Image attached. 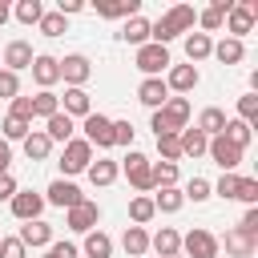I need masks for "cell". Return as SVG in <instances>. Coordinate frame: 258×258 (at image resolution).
<instances>
[{
    "label": "cell",
    "mask_w": 258,
    "mask_h": 258,
    "mask_svg": "<svg viewBox=\"0 0 258 258\" xmlns=\"http://www.w3.org/2000/svg\"><path fill=\"white\" fill-rule=\"evenodd\" d=\"M85 173H89V181H93V185H113V181H117V173H121V165H117L113 157H97Z\"/></svg>",
    "instance_id": "obj_26"
},
{
    "label": "cell",
    "mask_w": 258,
    "mask_h": 258,
    "mask_svg": "<svg viewBox=\"0 0 258 258\" xmlns=\"http://www.w3.org/2000/svg\"><path fill=\"white\" fill-rule=\"evenodd\" d=\"M0 97H4V101L20 97V77H16V73H8V69H0Z\"/></svg>",
    "instance_id": "obj_47"
},
{
    "label": "cell",
    "mask_w": 258,
    "mask_h": 258,
    "mask_svg": "<svg viewBox=\"0 0 258 258\" xmlns=\"http://www.w3.org/2000/svg\"><path fill=\"white\" fill-rule=\"evenodd\" d=\"M177 145H181V157H202L206 145H210V137H206L202 129H189V125H185V129L177 133Z\"/></svg>",
    "instance_id": "obj_25"
},
{
    "label": "cell",
    "mask_w": 258,
    "mask_h": 258,
    "mask_svg": "<svg viewBox=\"0 0 258 258\" xmlns=\"http://www.w3.org/2000/svg\"><path fill=\"white\" fill-rule=\"evenodd\" d=\"M210 52H214V40H210L206 32H189V36H185V56H189V64L210 60Z\"/></svg>",
    "instance_id": "obj_31"
},
{
    "label": "cell",
    "mask_w": 258,
    "mask_h": 258,
    "mask_svg": "<svg viewBox=\"0 0 258 258\" xmlns=\"http://www.w3.org/2000/svg\"><path fill=\"white\" fill-rule=\"evenodd\" d=\"M81 8H85V4H81V0H60V4H56V12H60V16H64V20H69V16H77V12H81Z\"/></svg>",
    "instance_id": "obj_54"
},
{
    "label": "cell",
    "mask_w": 258,
    "mask_h": 258,
    "mask_svg": "<svg viewBox=\"0 0 258 258\" xmlns=\"http://www.w3.org/2000/svg\"><path fill=\"white\" fill-rule=\"evenodd\" d=\"M85 258H113V238L105 230H89L85 234Z\"/></svg>",
    "instance_id": "obj_30"
},
{
    "label": "cell",
    "mask_w": 258,
    "mask_h": 258,
    "mask_svg": "<svg viewBox=\"0 0 258 258\" xmlns=\"http://www.w3.org/2000/svg\"><path fill=\"white\" fill-rule=\"evenodd\" d=\"M117 165H121V173L129 177V185H133L137 194H149V189H153V161H149L145 153L129 149V157H125V161H117Z\"/></svg>",
    "instance_id": "obj_2"
},
{
    "label": "cell",
    "mask_w": 258,
    "mask_h": 258,
    "mask_svg": "<svg viewBox=\"0 0 258 258\" xmlns=\"http://www.w3.org/2000/svg\"><path fill=\"white\" fill-rule=\"evenodd\" d=\"M181 198H185V202H206V198H214V185H210L206 177H189L185 189H181Z\"/></svg>",
    "instance_id": "obj_41"
},
{
    "label": "cell",
    "mask_w": 258,
    "mask_h": 258,
    "mask_svg": "<svg viewBox=\"0 0 258 258\" xmlns=\"http://www.w3.org/2000/svg\"><path fill=\"white\" fill-rule=\"evenodd\" d=\"M20 185H16V177L12 173H0V202H12V194H16Z\"/></svg>",
    "instance_id": "obj_53"
},
{
    "label": "cell",
    "mask_w": 258,
    "mask_h": 258,
    "mask_svg": "<svg viewBox=\"0 0 258 258\" xmlns=\"http://www.w3.org/2000/svg\"><path fill=\"white\" fill-rule=\"evenodd\" d=\"M254 20H258V0H242V4H234L226 12V28H230L234 40H242L246 32H254Z\"/></svg>",
    "instance_id": "obj_5"
},
{
    "label": "cell",
    "mask_w": 258,
    "mask_h": 258,
    "mask_svg": "<svg viewBox=\"0 0 258 258\" xmlns=\"http://www.w3.org/2000/svg\"><path fill=\"white\" fill-rule=\"evenodd\" d=\"M230 8H234V0H214L210 8H202V12H198L202 32H206V36H210V32H218V28L226 24V12H230Z\"/></svg>",
    "instance_id": "obj_22"
},
{
    "label": "cell",
    "mask_w": 258,
    "mask_h": 258,
    "mask_svg": "<svg viewBox=\"0 0 258 258\" xmlns=\"http://www.w3.org/2000/svg\"><path fill=\"white\" fill-rule=\"evenodd\" d=\"M137 101H141L145 109H153V113H157V109L169 101V89H165V81H161V77H145V81L137 85Z\"/></svg>",
    "instance_id": "obj_15"
},
{
    "label": "cell",
    "mask_w": 258,
    "mask_h": 258,
    "mask_svg": "<svg viewBox=\"0 0 258 258\" xmlns=\"http://www.w3.org/2000/svg\"><path fill=\"white\" fill-rule=\"evenodd\" d=\"M234 230H242L246 238H254V242H258V206H246V214H242V222H238Z\"/></svg>",
    "instance_id": "obj_46"
},
{
    "label": "cell",
    "mask_w": 258,
    "mask_h": 258,
    "mask_svg": "<svg viewBox=\"0 0 258 258\" xmlns=\"http://www.w3.org/2000/svg\"><path fill=\"white\" fill-rule=\"evenodd\" d=\"M32 133V121H24V117H4V141L12 145V141H24Z\"/></svg>",
    "instance_id": "obj_39"
},
{
    "label": "cell",
    "mask_w": 258,
    "mask_h": 258,
    "mask_svg": "<svg viewBox=\"0 0 258 258\" xmlns=\"http://www.w3.org/2000/svg\"><path fill=\"white\" fill-rule=\"evenodd\" d=\"M44 137L64 145V141H73V137H77V121H73V117H64V113H52V117L44 121Z\"/></svg>",
    "instance_id": "obj_23"
},
{
    "label": "cell",
    "mask_w": 258,
    "mask_h": 258,
    "mask_svg": "<svg viewBox=\"0 0 258 258\" xmlns=\"http://www.w3.org/2000/svg\"><path fill=\"white\" fill-rule=\"evenodd\" d=\"M60 173L64 177H73V173H85L89 165H93V145L85 141V137H73V141H64V153H60Z\"/></svg>",
    "instance_id": "obj_3"
},
{
    "label": "cell",
    "mask_w": 258,
    "mask_h": 258,
    "mask_svg": "<svg viewBox=\"0 0 258 258\" xmlns=\"http://www.w3.org/2000/svg\"><path fill=\"white\" fill-rule=\"evenodd\" d=\"M234 198H238V202H246V206H258V181H254V177H242Z\"/></svg>",
    "instance_id": "obj_48"
},
{
    "label": "cell",
    "mask_w": 258,
    "mask_h": 258,
    "mask_svg": "<svg viewBox=\"0 0 258 258\" xmlns=\"http://www.w3.org/2000/svg\"><path fill=\"white\" fill-rule=\"evenodd\" d=\"M0 258H28L20 238H0Z\"/></svg>",
    "instance_id": "obj_50"
},
{
    "label": "cell",
    "mask_w": 258,
    "mask_h": 258,
    "mask_svg": "<svg viewBox=\"0 0 258 258\" xmlns=\"http://www.w3.org/2000/svg\"><path fill=\"white\" fill-rule=\"evenodd\" d=\"M48 153H52V141L44 137V129H32L24 137V157L28 161H48Z\"/></svg>",
    "instance_id": "obj_29"
},
{
    "label": "cell",
    "mask_w": 258,
    "mask_h": 258,
    "mask_svg": "<svg viewBox=\"0 0 258 258\" xmlns=\"http://www.w3.org/2000/svg\"><path fill=\"white\" fill-rule=\"evenodd\" d=\"M157 113L165 117V125H169L173 133H181V129L189 125V101H185V97H169V101H165Z\"/></svg>",
    "instance_id": "obj_20"
},
{
    "label": "cell",
    "mask_w": 258,
    "mask_h": 258,
    "mask_svg": "<svg viewBox=\"0 0 258 258\" xmlns=\"http://www.w3.org/2000/svg\"><path fill=\"white\" fill-rule=\"evenodd\" d=\"M8 206H12V214H16L20 222H36V218L44 214V194H36V189H16Z\"/></svg>",
    "instance_id": "obj_13"
},
{
    "label": "cell",
    "mask_w": 258,
    "mask_h": 258,
    "mask_svg": "<svg viewBox=\"0 0 258 258\" xmlns=\"http://www.w3.org/2000/svg\"><path fill=\"white\" fill-rule=\"evenodd\" d=\"M226 121H230V117H226L222 109H214V105H210V109H202V113H198V125H194V129H202L206 137H222Z\"/></svg>",
    "instance_id": "obj_28"
},
{
    "label": "cell",
    "mask_w": 258,
    "mask_h": 258,
    "mask_svg": "<svg viewBox=\"0 0 258 258\" xmlns=\"http://www.w3.org/2000/svg\"><path fill=\"white\" fill-rule=\"evenodd\" d=\"M129 218H133V226H145V222H153V218H157V210H153V198H149V194H137V198L129 202Z\"/></svg>",
    "instance_id": "obj_36"
},
{
    "label": "cell",
    "mask_w": 258,
    "mask_h": 258,
    "mask_svg": "<svg viewBox=\"0 0 258 258\" xmlns=\"http://www.w3.org/2000/svg\"><path fill=\"white\" fill-rule=\"evenodd\" d=\"M12 16H16L20 24H40V16H44V4H40V0H20V4L12 8Z\"/></svg>",
    "instance_id": "obj_38"
},
{
    "label": "cell",
    "mask_w": 258,
    "mask_h": 258,
    "mask_svg": "<svg viewBox=\"0 0 258 258\" xmlns=\"http://www.w3.org/2000/svg\"><path fill=\"white\" fill-rule=\"evenodd\" d=\"M60 113H64V117H73V121H77V117L85 121V117L93 113L89 93H85V89H64V97H60Z\"/></svg>",
    "instance_id": "obj_19"
},
{
    "label": "cell",
    "mask_w": 258,
    "mask_h": 258,
    "mask_svg": "<svg viewBox=\"0 0 258 258\" xmlns=\"http://www.w3.org/2000/svg\"><path fill=\"white\" fill-rule=\"evenodd\" d=\"M149 198H153V210H157V214H177V210L185 206V198H181V189H177V185L157 189V194H149Z\"/></svg>",
    "instance_id": "obj_32"
},
{
    "label": "cell",
    "mask_w": 258,
    "mask_h": 258,
    "mask_svg": "<svg viewBox=\"0 0 258 258\" xmlns=\"http://www.w3.org/2000/svg\"><path fill=\"white\" fill-rule=\"evenodd\" d=\"M121 40H129V44H149V20L145 16H129L125 20V28H121Z\"/></svg>",
    "instance_id": "obj_33"
},
{
    "label": "cell",
    "mask_w": 258,
    "mask_h": 258,
    "mask_svg": "<svg viewBox=\"0 0 258 258\" xmlns=\"http://www.w3.org/2000/svg\"><path fill=\"white\" fill-rule=\"evenodd\" d=\"M121 246H125L129 258H145V254H149V234H145V226H125Z\"/></svg>",
    "instance_id": "obj_27"
},
{
    "label": "cell",
    "mask_w": 258,
    "mask_h": 258,
    "mask_svg": "<svg viewBox=\"0 0 258 258\" xmlns=\"http://www.w3.org/2000/svg\"><path fill=\"white\" fill-rule=\"evenodd\" d=\"M149 250H153L157 258H177V254H181V234H177L173 226H161V230L149 238Z\"/></svg>",
    "instance_id": "obj_17"
},
{
    "label": "cell",
    "mask_w": 258,
    "mask_h": 258,
    "mask_svg": "<svg viewBox=\"0 0 258 258\" xmlns=\"http://www.w3.org/2000/svg\"><path fill=\"white\" fill-rule=\"evenodd\" d=\"M198 81H202L198 64H169V69H165V89H169V97L194 93V89H198Z\"/></svg>",
    "instance_id": "obj_8"
},
{
    "label": "cell",
    "mask_w": 258,
    "mask_h": 258,
    "mask_svg": "<svg viewBox=\"0 0 258 258\" xmlns=\"http://www.w3.org/2000/svg\"><path fill=\"white\" fill-rule=\"evenodd\" d=\"M97 16H105V20L141 16V0H97Z\"/></svg>",
    "instance_id": "obj_18"
},
{
    "label": "cell",
    "mask_w": 258,
    "mask_h": 258,
    "mask_svg": "<svg viewBox=\"0 0 258 258\" xmlns=\"http://www.w3.org/2000/svg\"><path fill=\"white\" fill-rule=\"evenodd\" d=\"M81 250L73 246V242H52V246H44V258H77Z\"/></svg>",
    "instance_id": "obj_51"
},
{
    "label": "cell",
    "mask_w": 258,
    "mask_h": 258,
    "mask_svg": "<svg viewBox=\"0 0 258 258\" xmlns=\"http://www.w3.org/2000/svg\"><path fill=\"white\" fill-rule=\"evenodd\" d=\"M81 129H85V141L89 145H97V149H113V117H105V113H89L85 121H81Z\"/></svg>",
    "instance_id": "obj_6"
},
{
    "label": "cell",
    "mask_w": 258,
    "mask_h": 258,
    "mask_svg": "<svg viewBox=\"0 0 258 258\" xmlns=\"http://www.w3.org/2000/svg\"><path fill=\"white\" fill-rule=\"evenodd\" d=\"M206 153L214 157V165H222V173H234V169L242 165V153H246V149H238V145L226 141V137H210Z\"/></svg>",
    "instance_id": "obj_11"
},
{
    "label": "cell",
    "mask_w": 258,
    "mask_h": 258,
    "mask_svg": "<svg viewBox=\"0 0 258 258\" xmlns=\"http://www.w3.org/2000/svg\"><path fill=\"white\" fill-rule=\"evenodd\" d=\"M222 137H226V141H234L238 149H246V145H250V137H254V125H246V121H238V117H234V121H226Z\"/></svg>",
    "instance_id": "obj_37"
},
{
    "label": "cell",
    "mask_w": 258,
    "mask_h": 258,
    "mask_svg": "<svg viewBox=\"0 0 258 258\" xmlns=\"http://www.w3.org/2000/svg\"><path fill=\"white\" fill-rule=\"evenodd\" d=\"M85 202V194L69 181V177H56L48 189H44V206H60V210H73V206H81Z\"/></svg>",
    "instance_id": "obj_12"
},
{
    "label": "cell",
    "mask_w": 258,
    "mask_h": 258,
    "mask_svg": "<svg viewBox=\"0 0 258 258\" xmlns=\"http://www.w3.org/2000/svg\"><path fill=\"white\" fill-rule=\"evenodd\" d=\"M52 113H60V97L52 93V89H40L36 97H32V117H52Z\"/></svg>",
    "instance_id": "obj_35"
},
{
    "label": "cell",
    "mask_w": 258,
    "mask_h": 258,
    "mask_svg": "<svg viewBox=\"0 0 258 258\" xmlns=\"http://www.w3.org/2000/svg\"><path fill=\"white\" fill-rule=\"evenodd\" d=\"M210 56H218L222 64H238V60L246 56V44H242V40H234V36H226V40H218V44H214V52H210Z\"/></svg>",
    "instance_id": "obj_34"
},
{
    "label": "cell",
    "mask_w": 258,
    "mask_h": 258,
    "mask_svg": "<svg viewBox=\"0 0 258 258\" xmlns=\"http://www.w3.org/2000/svg\"><path fill=\"white\" fill-rule=\"evenodd\" d=\"M16 238L24 242V250H28V246H36V250H40V246H52V226H48L44 218H36V222H24Z\"/></svg>",
    "instance_id": "obj_21"
},
{
    "label": "cell",
    "mask_w": 258,
    "mask_h": 258,
    "mask_svg": "<svg viewBox=\"0 0 258 258\" xmlns=\"http://www.w3.org/2000/svg\"><path fill=\"white\" fill-rule=\"evenodd\" d=\"M181 258H218L222 254V246H218V238L210 234V230H202V226H194L185 238H181Z\"/></svg>",
    "instance_id": "obj_4"
},
{
    "label": "cell",
    "mask_w": 258,
    "mask_h": 258,
    "mask_svg": "<svg viewBox=\"0 0 258 258\" xmlns=\"http://www.w3.org/2000/svg\"><path fill=\"white\" fill-rule=\"evenodd\" d=\"M238 181H242V173H222V177H218V185H214V194L230 202V198L238 194Z\"/></svg>",
    "instance_id": "obj_45"
},
{
    "label": "cell",
    "mask_w": 258,
    "mask_h": 258,
    "mask_svg": "<svg viewBox=\"0 0 258 258\" xmlns=\"http://www.w3.org/2000/svg\"><path fill=\"white\" fill-rule=\"evenodd\" d=\"M238 121H246V125H254V121H258V93L238 97Z\"/></svg>",
    "instance_id": "obj_43"
},
{
    "label": "cell",
    "mask_w": 258,
    "mask_h": 258,
    "mask_svg": "<svg viewBox=\"0 0 258 258\" xmlns=\"http://www.w3.org/2000/svg\"><path fill=\"white\" fill-rule=\"evenodd\" d=\"M194 24H198V12H194L189 4H173V8H169V12L161 16V20H153V24H149V40L165 48V44H169L173 36L189 32Z\"/></svg>",
    "instance_id": "obj_1"
},
{
    "label": "cell",
    "mask_w": 258,
    "mask_h": 258,
    "mask_svg": "<svg viewBox=\"0 0 258 258\" xmlns=\"http://www.w3.org/2000/svg\"><path fill=\"white\" fill-rule=\"evenodd\" d=\"M8 165H12V145L0 137V173H8Z\"/></svg>",
    "instance_id": "obj_55"
},
{
    "label": "cell",
    "mask_w": 258,
    "mask_h": 258,
    "mask_svg": "<svg viewBox=\"0 0 258 258\" xmlns=\"http://www.w3.org/2000/svg\"><path fill=\"white\" fill-rule=\"evenodd\" d=\"M8 117H24V121H32V97H12V101H8Z\"/></svg>",
    "instance_id": "obj_49"
},
{
    "label": "cell",
    "mask_w": 258,
    "mask_h": 258,
    "mask_svg": "<svg viewBox=\"0 0 258 258\" xmlns=\"http://www.w3.org/2000/svg\"><path fill=\"white\" fill-rule=\"evenodd\" d=\"M8 16H12V8H8V4H4V0H0V24H4V20H8Z\"/></svg>",
    "instance_id": "obj_56"
},
{
    "label": "cell",
    "mask_w": 258,
    "mask_h": 258,
    "mask_svg": "<svg viewBox=\"0 0 258 258\" xmlns=\"http://www.w3.org/2000/svg\"><path fill=\"white\" fill-rule=\"evenodd\" d=\"M97 222H101V206L97 202H81V206H73V210H64V226L73 230V234H89V230H97Z\"/></svg>",
    "instance_id": "obj_9"
},
{
    "label": "cell",
    "mask_w": 258,
    "mask_h": 258,
    "mask_svg": "<svg viewBox=\"0 0 258 258\" xmlns=\"http://www.w3.org/2000/svg\"><path fill=\"white\" fill-rule=\"evenodd\" d=\"M177 258H181V254H177Z\"/></svg>",
    "instance_id": "obj_57"
},
{
    "label": "cell",
    "mask_w": 258,
    "mask_h": 258,
    "mask_svg": "<svg viewBox=\"0 0 258 258\" xmlns=\"http://www.w3.org/2000/svg\"><path fill=\"white\" fill-rule=\"evenodd\" d=\"M157 153H161V161H173V165H177V157H181L177 133H169V137H157Z\"/></svg>",
    "instance_id": "obj_44"
},
{
    "label": "cell",
    "mask_w": 258,
    "mask_h": 258,
    "mask_svg": "<svg viewBox=\"0 0 258 258\" xmlns=\"http://www.w3.org/2000/svg\"><path fill=\"white\" fill-rule=\"evenodd\" d=\"M36 28H40V32H44V36H64V32H69V20H64V16H60V12H44V16H40V24H36Z\"/></svg>",
    "instance_id": "obj_42"
},
{
    "label": "cell",
    "mask_w": 258,
    "mask_h": 258,
    "mask_svg": "<svg viewBox=\"0 0 258 258\" xmlns=\"http://www.w3.org/2000/svg\"><path fill=\"white\" fill-rule=\"evenodd\" d=\"M56 64H60V81H64L69 89H85V81L93 77V64H89L85 52H69V56L56 60Z\"/></svg>",
    "instance_id": "obj_7"
},
{
    "label": "cell",
    "mask_w": 258,
    "mask_h": 258,
    "mask_svg": "<svg viewBox=\"0 0 258 258\" xmlns=\"http://www.w3.org/2000/svg\"><path fill=\"white\" fill-rule=\"evenodd\" d=\"M218 246H226V254H230V258H250V254L258 250V242H254V238H246L242 230H226V238H222Z\"/></svg>",
    "instance_id": "obj_24"
},
{
    "label": "cell",
    "mask_w": 258,
    "mask_h": 258,
    "mask_svg": "<svg viewBox=\"0 0 258 258\" xmlns=\"http://www.w3.org/2000/svg\"><path fill=\"white\" fill-rule=\"evenodd\" d=\"M113 145H133V125L129 121H113Z\"/></svg>",
    "instance_id": "obj_52"
},
{
    "label": "cell",
    "mask_w": 258,
    "mask_h": 258,
    "mask_svg": "<svg viewBox=\"0 0 258 258\" xmlns=\"http://www.w3.org/2000/svg\"><path fill=\"white\" fill-rule=\"evenodd\" d=\"M28 73H32V81H36L40 89H52V85L60 81V64H56V56H48V52H36Z\"/></svg>",
    "instance_id": "obj_14"
},
{
    "label": "cell",
    "mask_w": 258,
    "mask_h": 258,
    "mask_svg": "<svg viewBox=\"0 0 258 258\" xmlns=\"http://www.w3.org/2000/svg\"><path fill=\"white\" fill-rule=\"evenodd\" d=\"M177 185V165L173 161H157L153 165V189H169Z\"/></svg>",
    "instance_id": "obj_40"
},
{
    "label": "cell",
    "mask_w": 258,
    "mask_h": 258,
    "mask_svg": "<svg viewBox=\"0 0 258 258\" xmlns=\"http://www.w3.org/2000/svg\"><path fill=\"white\" fill-rule=\"evenodd\" d=\"M32 44L28 40H8L4 44V69L8 73H20V69H32Z\"/></svg>",
    "instance_id": "obj_16"
},
{
    "label": "cell",
    "mask_w": 258,
    "mask_h": 258,
    "mask_svg": "<svg viewBox=\"0 0 258 258\" xmlns=\"http://www.w3.org/2000/svg\"><path fill=\"white\" fill-rule=\"evenodd\" d=\"M169 64H173V60H169V48H161V44H153V40L137 48V69H141L145 77H161Z\"/></svg>",
    "instance_id": "obj_10"
}]
</instances>
